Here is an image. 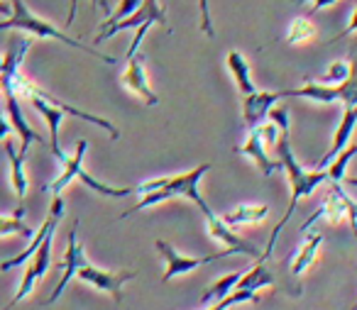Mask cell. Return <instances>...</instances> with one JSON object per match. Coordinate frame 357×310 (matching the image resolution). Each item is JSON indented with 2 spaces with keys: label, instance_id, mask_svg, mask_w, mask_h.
I'll return each instance as SVG.
<instances>
[{
  "label": "cell",
  "instance_id": "6da1fadb",
  "mask_svg": "<svg viewBox=\"0 0 357 310\" xmlns=\"http://www.w3.org/2000/svg\"><path fill=\"white\" fill-rule=\"evenodd\" d=\"M269 120L279 127V142H277L279 162H282V171L287 173L289 186H291V201H289L287 212H284V217L277 222L272 237H269L267 249L262 251V261H267L269 256H272L274 247H277V242H279V235H282V230L287 227V222L291 220V215L296 212L298 203H301L303 198H308L318 186H323V183L328 181L326 169H321V171H306V169L296 162V154H294V149H291V139H289V110L287 108H272L269 110Z\"/></svg>",
  "mask_w": 357,
  "mask_h": 310
},
{
  "label": "cell",
  "instance_id": "7a4b0ae2",
  "mask_svg": "<svg viewBox=\"0 0 357 310\" xmlns=\"http://www.w3.org/2000/svg\"><path fill=\"white\" fill-rule=\"evenodd\" d=\"M3 30H17V32H25V35H30V37H37V40L61 42V45L74 47V49L86 52V54L96 56L98 61H105V64H115L113 56L100 54L96 47H89V45H84V42L74 40V37H69L66 32H61L56 25H52V22H47L45 17H40L37 13H32L30 8H27L25 0H10V17L0 20V32H3Z\"/></svg>",
  "mask_w": 357,
  "mask_h": 310
},
{
  "label": "cell",
  "instance_id": "3957f363",
  "mask_svg": "<svg viewBox=\"0 0 357 310\" xmlns=\"http://www.w3.org/2000/svg\"><path fill=\"white\" fill-rule=\"evenodd\" d=\"M350 76L342 81L340 86H323L318 81H306L301 88H291V91H279L284 95H298V98L313 100V103L321 105H333L340 103L342 108H355L357 105V40L350 47Z\"/></svg>",
  "mask_w": 357,
  "mask_h": 310
},
{
  "label": "cell",
  "instance_id": "277c9868",
  "mask_svg": "<svg viewBox=\"0 0 357 310\" xmlns=\"http://www.w3.org/2000/svg\"><path fill=\"white\" fill-rule=\"evenodd\" d=\"M211 171V164H199L196 169H191V171L186 173H176V176H162V178H149V181H142L137 183V186H132V193H139V196H144V193L149 191H157V188H162V191H167L172 198H189L191 203H196V206L204 210V215H213V208L206 203V198L199 193V183L201 178H204V173Z\"/></svg>",
  "mask_w": 357,
  "mask_h": 310
},
{
  "label": "cell",
  "instance_id": "5b68a950",
  "mask_svg": "<svg viewBox=\"0 0 357 310\" xmlns=\"http://www.w3.org/2000/svg\"><path fill=\"white\" fill-rule=\"evenodd\" d=\"M142 25H162V27H167V30H169L167 10L159 6V0H144L142 8H139L135 15L115 22V25L100 27L98 35H96V45H100V42L110 40V37L120 35V32H125V30H137V27H142Z\"/></svg>",
  "mask_w": 357,
  "mask_h": 310
},
{
  "label": "cell",
  "instance_id": "8992f818",
  "mask_svg": "<svg viewBox=\"0 0 357 310\" xmlns=\"http://www.w3.org/2000/svg\"><path fill=\"white\" fill-rule=\"evenodd\" d=\"M154 247H157L159 254H162L164 261H167V271H164V276H162L164 284L174 281L176 276L191 274V271H196L199 266H204V264H211V261H218V259H225V256H230L228 249H220V251H215V254H208V256H186V254H178V251L174 249L169 242H164V240H157V242H154Z\"/></svg>",
  "mask_w": 357,
  "mask_h": 310
},
{
  "label": "cell",
  "instance_id": "52a82bcc",
  "mask_svg": "<svg viewBox=\"0 0 357 310\" xmlns=\"http://www.w3.org/2000/svg\"><path fill=\"white\" fill-rule=\"evenodd\" d=\"M79 220L71 225V230H69V245H66V251H64V259H61V264H59V269H61V281L56 284V288L52 290V295L45 300V305H52V303H56V300L61 298V293L66 290V286H69V281L74 279L76 274H79V269H84L86 264H91L89 261V256H86V249H84V245L79 242Z\"/></svg>",
  "mask_w": 357,
  "mask_h": 310
},
{
  "label": "cell",
  "instance_id": "ba28073f",
  "mask_svg": "<svg viewBox=\"0 0 357 310\" xmlns=\"http://www.w3.org/2000/svg\"><path fill=\"white\" fill-rule=\"evenodd\" d=\"M52 242H54V232H52V235L42 242V247L35 251V254H32V259L27 261V271H25V276H22L20 288H17L15 298H13L3 310H13L17 303H20V300H25L27 295L35 293V288L40 286V281L47 276V269H50V264H52Z\"/></svg>",
  "mask_w": 357,
  "mask_h": 310
},
{
  "label": "cell",
  "instance_id": "9c48e42d",
  "mask_svg": "<svg viewBox=\"0 0 357 310\" xmlns=\"http://www.w3.org/2000/svg\"><path fill=\"white\" fill-rule=\"evenodd\" d=\"M137 276V271L128 269V271H108V269H98L93 264H86L84 269H79L76 279L84 281V284L93 286L96 290H103L108 293L115 303H123V286L128 281H132Z\"/></svg>",
  "mask_w": 357,
  "mask_h": 310
},
{
  "label": "cell",
  "instance_id": "30bf717a",
  "mask_svg": "<svg viewBox=\"0 0 357 310\" xmlns=\"http://www.w3.org/2000/svg\"><path fill=\"white\" fill-rule=\"evenodd\" d=\"M0 100H3V110H6L10 127L15 130L17 134H20V154H22V157L27 154L30 144H35V142L37 144H45V137H42V134H37V130L32 127V125L27 123L25 115H22L20 95H17L15 91H13V88L0 91Z\"/></svg>",
  "mask_w": 357,
  "mask_h": 310
},
{
  "label": "cell",
  "instance_id": "8fae6325",
  "mask_svg": "<svg viewBox=\"0 0 357 310\" xmlns=\"http://www.w3.org/2000/svg\"><path fill=\"white\" fill-rule=\"evenodd\" d=\"M61 215H64V201H61V196H54V201H52V208H50V215H47L45 222H42L40 230L35 232V237H32L30 245L25 247V251H20V254L13 256V259L0 261V271H10V269H15V266L27 264V261L32 259V254H35V251L42 247V242H45L47 237L52 235V232H56V225H59Z\"/></svg>",
  "mask_w": 357,
  "mask_h": 310
},
{
  "label": "cell",
  "instance_id": "7c38bea8",
  "mask_svg": "<svg viewBox=\"0 0 357 310\" xmlns=\"http://www.w3.org/2000/svg\"><path fill=\"white\" fill-rule=\"evenodd\" d=\"M17 95H22V98L30 100L32 108L45 118L47 127H50V149H52V154H54L56 162L64 164L66 159H69V154H64V149H61V144H59V127H61V123H64L66 115L61 113L59 108H54L52 103H47L45 98H40L37 93H32V91H20Z\"/></svg>",
  "mask_w": 357,
  "mask_h": 310
},
{
  "label": "cell",
  "instance_id": "4fadbf2b",
  "mask_svg": "<svg viewBox=\"0 0 357 310\" xmlns=\"http://www.w3.org/2000/svg\"><path fill=\"white\" fill-rule=\"evenodd\" d=\"M206 227H208V235L213 237L215 242H220L223 249H228L230 254H245V256H252V259L262 261V251H259L255 245H250L248 240H243L233 227L225 225L220 215L213 212V215L206 217Z\"/></svg>",
  "mask_w": 357,
  "mask_h": 310
},
{
  "label": "cell",
  "instance_id": "5bb4252c",
  "mask_svg": "<svg viewBox=\"0 0 357 310\" xmlns=\"http://www.w3.org/2000/svg\"><path fill=\"white\" fill-rule=\"evenodd\" d=\"M123 86L130 91V93L137 95L144 105H157L159 103V95L154 93L152 86H149L147 69H144L142 59H139L137 54L128 59V66H125V71H123Z\"/></svg>",
  "mask_w": 357,
  "mask_h": 310
},
{
  "label": "cell",
  "instance_id": "9a60e30c",
  "mask_svg": "<svg viewBox=\"0 0 357 310\" xmlns=\"http://www.w3.org/2000/svg\"><path fill=\"white\" fill-rule=\"evenodd\" d=\"M282 100V93L279 91H255L252 95L243 98V123L245 127L255 130L269 118V110Z\"/></svg>",
  "mask_w": 357,
  "mask_h": 310
},
{
  "label": "cell",
  "instance_id": "2e32d148",
  "mask_svg": "<svg viewBox=\"0 0 357 310\" xmlns=\"http://www.w3.org/2000/svg\"><path fill=\"white\" fill-rule=\"evenodd\" d=\"M238 154H243V157H248L250 162H255V166L259 169L262 176H272L274 171H282V162H279V159H272L267 154V147H264V142H262L259 127L250 130L248 142H245L243 147H238Z\"/></svg>",
  "mask_w": 357,
  "mask_h": 310
},
{
  "label": "cell",
  "instance_id": "e0dca14e",
  "mask_svg": "<svg viewBox=\"0 0 357 310\" xmlns=\"http://www.w3.org/2000/svg\"><path fill=\"white\" fill-rule=\"evenodd\" d=\"M318 220H326V222H331V225H340V222L347 220L345 206H342V198H340V193H337V183H331V188H328L326 198H323V203L318 206V210L301 225V232H308Z\"/></svg>",
  "mask_w": 357,
  "mask_h": 310
},
{
  "label": "cell",
  "instance_id": "ac0fdd59",
  "mask_svg": "<svg viewBox=\"0 0 357 310\" xmlns=\"http://www.w3.org/2000/svg\"><path fill=\"white\" fill-rule=\"evenodd\" d=\"M86 152H89V142H86V139H79V144H76L74 154H71V157L66 159L64 164H61V173L52 183H47L45 191L54 193V196H61V193H64L66 188H69L71 183L76 181V176H79L81 169H84Z\"/></svg>",
  "mask_w": 357,
  "mask_h": 310
},
{
  "label": "cell",
  "instance_id": "d6986e66",
  "mask_svg": "<svg viewBox=\"0 0 357 310\" xmlns=\"http://www.w3.org/2000/svg\"><path fill=\"white\" fill-rule=\"evenodd\" d=\"M355 127H357V105H355V108H342L340 125H337L335 134H333V142H331V147H328V154L321 159V162H318L316 171L326 169L328 164H331L333 159H335L337 154H340L342 149L350 144V137H352V132H355Z\"/></svg>",
  "mask_w": 357,
  "mask_h": 310
},
{
  "label": "cell",
  "instance_id": "ffe728a7",
  "mask_svg": "<svg viewBox=\"0 0 357 310\" xmlns=\"http://www.w3.org/2000/svg\"><path fill=\"white\" fill-rule=\"evenodd\" d=\"M3 147H6L8 164H10V183H13V191H15L17 203H20L17 208H22V201H25V196H27V188H30V178H27V173H25V157H22V154L15 149L13 139H6V142H3Z\"/></svg>",
  "mask_w": 357,
  "mask_h": 310
},
{
  "label": "cell",
  "instance_id": "44dd1931",
  "mask_svg": "<svg viewBox=\"0 0 357 310\" xmlns=\"http://www.w3.org/2000/svg\"><path fill=\"white\" fill-rule=\"evenodd\" d=\"M321 247H323L321 232H311V235H306L303 245L298 247L296 256L291 259V276L294 279H301V276L306 274L313 264H316L318 256H321Z\"/></svg>",
  "mask_w": 357,
  "mask_h": 310
},
{
  "label": "cell",
  "instance_id": "7402d4cb",
  "mask_svg": "<svg viewBox=\"0 0 357 310\" xmlns=\"http://www.w3.org/2000/svg\"><path fill=\"white\" fill-rule=\"evenodd\" d=\"M225 66H228L230 76L235 79V86H238V91H240L243 98H248V95H252L255 91H257V86H255V81H252V74H250V64H248V59H245V54H240L238 49H230L228 56H225Z\"/></svg>",
  "mask_w": 357,
  "mask_h": 310
},
{
  "label": "cell",
  "instance_id": "603a6c76",
  "mask_svg": "<svg viewBox=\"0 0 357 310\" xmlns=\"http://www.w3.org/2000/svg\"><path fill=\"white\" fill-rule=\"evenodd\" d=\"M223 222L228 227H248V225H259L269 217V206H257V203H243V206L233 208L230 212H225Z\"/></svg>",
  "mask_w": 357,
  "mask_h": 310
},
{
  "label": "cell",
  "instance_id": "cb8c5ba5",
  "mask_svg": "<svg viewBox=\"0 0 357 310\" xmlns=\"http://www.w3.org/2000/svg\"><path fill=\"white\" fill-rule=\"evenodd\" d=\"M240 279H243V271H233V274H225L223 279H218L215 284H211L208 290L201 295V308H208L211 303L215 305L218 300H223L225 295H230L235 288H238Z\"/></svg>",
  "mask_w": 357,
  "mask_h": 310
},
{
  "label": "cell",
  "instance_id": "d4e9b609",
  "mask_svg": "<svg viewBox=\"0 0 357 310\" xmlns=\"http://www.w3.org/2000/svg\"><path fill=\"white\" fill-rule=\"evenodd\" d=\"M318 37V27L311 17H294L287 27V35H284V42L291 47L298 45H308Z\"/></svg>",
  "mask_w": 357,
  "mask_h": 310
},
{
  "label": "cell",
  "instance_id": "484cf974",
  "mask_svg": "<svg viewBox=\"0 0 357 310\" xmlns=\"http://www.w3.org/2000/svg\"><path fill=\"white\" fill-rule=\"evenodd\" d=\"M272 286H274V276L267 271L264 261H257L248 274H243V279H240V284L235 290H255V293H257V290L272 288Z\"/></svg>",
  "mask_w": 357,
  "mask_h": 310
},
{
  "label": "cell",
  "instance_id": "4316f807",
  "mask_svg": "<svg viewBox=\"0 0 357 310\" xmlns=\"http://www.w3.org/2000/svg\"><path fill=\"white\" fill-rule=\"evenodd\" d=\"M22 217H25V208H17L13 215H0V237L22 235V237H27V240H32L35 230H32Z\"/></svg>",
  "mask_w": 357,
  "mask_h": 310
},
{
  "label": "cell",
  "instance_id": "83f0119b",
  "mask_svg": "<svg viewBox=\"0 0 357 310\" xmlns=\"http://www.w3.org/2000/svg\"><path fill=\"white\" fill-rule=\"evenodd\" d=\"M357 154V142L355 144H347L345 149H342L340 154H337L335 159H333L331 164L326 166V173H328V181L331 183H340V181H345V176H347V164L352 162V157Z\"/></svg>",
  "mask_w": 357,
  "mask_h": 310
},
{
  "label": "cell",
  "instance_id": "f1b7e54d",
  "mask_svg": "<svg viewBox=\"0 0 357 310\" xmlns=\"http://www.w3.org/2000/svg\"><path fill=\"white\" fill-rule=\"evenodd\" d=\"M255 300H259V293H255V290H233L230 295H225L223 300H218V303L206 310H230L238 303H255Z\"/></svg>",
  "mask_w": 357,
  "mask_h": 310
},
{
  "label": "cell",
  "instance_id": "f546056e",
  "mask_svg": "<svg viewBox=\"0 0 357 310\" xmlns=\"http://www.w3.org/2000/svg\"><path fill=\"white\" fill-rule=\"evenodd\" d=\"M350 76V61H333L331 66L326 69V74H323V79H321V84L323 86H340L342 81Z\"/></svg>",
  "mask_w": 357,
  "mask_h": 310
},
{
  "label": "cell",
  "instance_id": "4dcf8cb0",
  "mask_svg": "<svg viewBox=\"0 0 357 310\" xmlns=\"http://www.w3.org/2000/svg\"><path fill=\"white\" fill-rule=\"evenodd\" d=\"M142 3H144V0H120V6L115 8V10L110 13L108 17H105V22L100 27L115 25V22H120V20H125V17L135 15V13H137L139 8H142Z\"/></svg>",
  "mask_w": 357,
  "mask_h": 310
},
{
  "label": "cell",
  "instance_id": "1f68e13d",
  "mask_svg": "<svg viewBox=\"0 0 357 310\" xmlns=\"http://www.w3.org/2000/svg\"><path fill=\"white\" fill-rule=\"evenodd\" d=\"M199 13H201V32H204L208 40H213V37H215V27H213V17H211L208 0H199Z\"/></svg>",
  "mask_w": 357,
  "mask_h": 310
},
{
  "label": "cell",
  "instance_id": "d6a6232c",
  "mask_svg": "<svg viewBox=\"0 0 357 310\" xmlns=\"http://www.w3.org/2000/svg\"><path fill=\"white\" fill-rule=\"evenodd\" d=\"M337 193H340V198H342V206H345L347 222H350L352 232H355V237H357V201H355V198H350L345 191H342V186H340V183H337Z\"/></svg>",
  "mask_w": 357,
  "mask_h": 310
},
{
  "label": "cell",
  "instance_id": "836d02e7",
  "mask_svg": "<svg viewBox=\"0 0 357 310\" xmlns=\"http://www.w3.org/2000/svg\"><path fill=\"white\" fill-rule=\"evenodd\" d=\"M291 3H298V6H311V13L326 10V8H333L337 0H291Z\"/></svg>",
  "mask_w": 357,
  "mask_h": 310
},
{
  "label": "cell",
  "instance_id": "e575fe53",
  "mask_svg": "<svg viewBox=\"0 0 357 310\" xmlns=\"http://www.w3.org/2000/svg\"><path fill=\"white\" fill-rule=\"evenodd\" d=\"M10 123H8V118L3 115V105H0V142H6V139H10Z\"/></svg>",
  "mask_w": 357,
  "mask_h": 310
},
{
  "label": "cell",
  "instance_id": "d590c367",
  "mask_svg": "<svg viewBox=\"0 0 357 310\" xmlns=\"http://www.w3.org/2000/svg\"><path fill=\"white\" fill-rule=\"evenodd\" d=\"M350 35H357V8L352 10L350 20H347V27H345V30H342L337 37H350Z\"/></svg>",
  "mask_w": 357,
  "mask_h": 310
},
{
  "label": "cell",
  "instance_id": "8d00e7d4",
  "mask_svg": "<svg viewBox=\"0 0 357 310\" xmlns=\"http://www.w3.org/2000/svg\"><path fill=\"white\" fill-rule=\"evenodd\" d=\"M93 3V8H103L105 13H110V6H108V0H91Z\"/></svg>",
  "mask_w": 357,
  "mask_h": 310
},
{
  "label": "cell",
  "instance_id": "74e56055",
  "mask_svg": "<svg viewBox=\"0 0 357 310\" xmlns=\"http://www.w3.org/2000/svg\"><path fill=\"white\" fill-rule=\"evenodd\" d=\"M345 181L350 183V186H357V176H345Z\"/></svg>",
  "mask_w": 357,
  "mask_h": 310
}]
</instances>
